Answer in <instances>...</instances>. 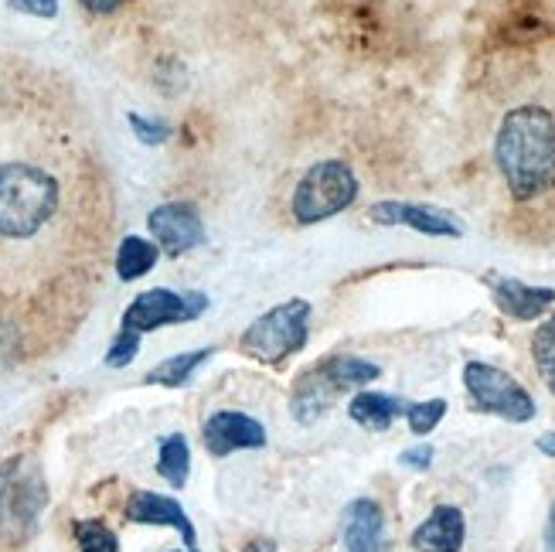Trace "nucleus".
<instances>
[{"mask_svg": "<svg viewBox=\"0 0 555 552\" xmlns=\"http://www.w3.org/2000/svg\"><path fill=\"white\" fill-rule=\"evenodd\" d=\"M249 552H276V545H273V542H256Z\"/></svg>", "mask_w": 555, "mask_h": 552, "instance_id": "obj_30", "label": "nucleus"}, {"mask_svg": "<svg viewBox=\"0 0 555 552\" xmlns=\"http://www.w3.org/2000/svg\"><path fill=\"white\" fill-rule=\"evenodd\" d=\"M409 420V429H413L416 437H429L433 429L440 426V420L447 416V399H426V402H409L405 413Z\"/></svg>", "mask_w": 555, "mask_h": 552, "instance_id": "obj_21", "label": "nucleus"}, {"mask_svg": "<svg viewBox=\"0 0 555 552\" xmlns=\"http://www.w3.org/2000/svg\"><path fill=\"white\" fill-rule=\"evenodd\" d=\"M127 124L133 130V137L140 143H147V147H157V143H167L175 133V127L167 124V119H151V116H143V113H127Z\"/></svg>", "mask_w": 555, "mask_h": 552, "instance_id": "obj_23", "label": "nucleus"}, {"mask_svg": "<svg viewBox=\"0 0 555 552\" xmlns=\"http://www.w3.org/2000/svg\"><path fill=\"white\" fill-rule=\"evenodd\" d=\"M310 314L313 307L304 297L283 300L276 307H270L267 314H259L238 338V348H243L256 362L267 365H280L283 358L304 351L307 338H310Z\"/></svg>", "mask_w": 555, "mask_h": 552, "instance_id": "obj_5", "label": "nucleus"}, {"mask_svg": "<svg viewBox=\"0 0 555 552\" xmlns=\"http://www.w3.org/2000/svg\"><path fill=\"white\" fill-rule=\"evenodd\" d=\"M208 310V297L198 291H167V286H154V291H143L130 300V307L119 318V328L133 331V334H151L167 324H188L198 321Z\"/></svg>", "mask_w": 555, "mask_h": 552, "instance_id": "obj_8", "label": "nucleus"}, {"mask_svg": "<svg viewBox=\"0 0 555 552\" xmlns=\"http://www.w3.org/2000/svg\"><path fill=\"white\" fill-rule=\"evenodd\" d=\"M184 552H198V549H184Z\"/></svg>", "mask_w": 555, "mask_h": 552, "instance_id": "obj_31", "label": "nucleus"}, {"mask_svg": "<svg viewBox=\"0 0 555 552\" xmlns=\"http://www.w3.org/2000/svg\"><path fill=\"white\" fill-rule=\"evenodd\" d=\"M147 229L154 235L157 249H164L167 256H181V253H191L198 249L208 232H205V222H202V211L191 205V202H167V205H157L151 215H147Z\"/></svg>", "mask_w": 555, "mask_h": 552, "instance_id": "obj_9", "label": "nucleus"}, {"mask_svg": "<svg viewBox=\"0 0 555 552\" xmlns=\"http://www.w3.org/2000/svg\"><path fill=\"white\" fill-rule=\"evenodd\" d=\"M157 259H160L157 243H151V239H143V235H127L116 249V277L124 283H133L140 277H147L157 267Z\"/></svg>", "mask_w": 555, "mask_h": 552, "instance_id": "obj_18", "label": "nucleus"}, {"mask_svg": "<svg viewBox=\"0 0 555 552\" xmlns=\"http://www.w3.org/2000/svg\"><path fill=\"white\" fill-rule=\"evenodd\" d=\"M369 219L375 226H405L423 235H437V239H461L464 222L456 219L447 208H433V205H416V202H378L369 208Z\"/></svg>", "mask_w": 555, "mask_h": 552, "instance_id": "obj_10", "label": "nucleus"}, {"mask_svg": "<svg viewBox=\"0 0 555 552\" xmlns=\"http://www.w3.org/2000/svg\"><path fill=\"white\" fill-rule=\"evenodd\" d=\"M464 386L480 413L501 416L508 423H528L535 420V399L515 375H508L488 362H467L464 365Z\"/></svg>", "mask_w": 555, "mask_h": 552, "instance_id": "obj_7", "label": "nucleus"}, {"mask_svg": "<svg viewBox=\"0 0 555 552\" xmlns=\"http://www.w3.org/2000/svg\"><path fill=\"white\" fill-rule=\"evenodd\" d=\"M402 413H405V402L396 399V396H385V393H358L348 402V416L358 426L375 429V434L389 429L396 423V416H402Z\"/></svg>", "mask_w": 555, "mask_h": 552, "instance_id": "obj_16", "label": "nucleus"}, {"mask_svg": "<svg viewBox=\"0 0 555 552\" xmlns=\"http://www.w3.org/2000/svg\"><path fill=\"white\" fill-rule=\"evenodd\" d=\"M354 198H358V178L351 171V164L318 161L297 181L294 198H289V211H294V219L300 226H318L351 208Z\"/></svg>", "mask_w": 555, "mask_h": 552, "instance_id": "obj_6", "label": "nucleus"}, {"mask_svg": "<svg viewBox=\"0 0 555 552\" xmlns=\"http://www.w3.org/2000/svg\"><path fill=\"white\" fill-rule=\"evenodd\" d=\"M494 161L515 202H532L555 188V116L545 106H515L494 137Z\"/></svg>", "mask_w": 555, "mask_h": 552, "instance_id": "obj_1", "label": "nucleus"}, {"mask_svg": "<svg viewBox=\"0 0 555 552\" xmlns=\"http://www.w3.org/2000/svg\"><path fill=\"white\" fill-rule=\"evenodd\" d=\"M157 474L171 488H184L191 477V447L184 434H167L157 450Z\"/></svg>", "mask_w": 555, "mask_h": 552, "instance_id": "obj_19", "label": "nucleus"}, {"mask_svg": "<svg viewBox=\"0 0 555 552\" xmlns=\"http://www.w3.org/2000/svg\"><path fill=\"white\" fill-rule=\"evenodd\" d=\"M382 375V369L369 358L358 355H331L321 365H313L310 372H304L294 386V396H289V410H294V420L310 426L318 423L331 406L341 399L348 389L354 386H369Z\"/></svg>", "mask_w": 555, "mask_h": 552, "instance_id": "obj_3", "label": "nucleus"}, {"mask_svg": "<svg viewBox=\"0 0 555 552\" xmlns=\"http://www.w3.org/2000/svg\"><path fill=\"white\" fill-rule=\"evenodd\" d=\"M127 522L133 525H167V529L181 532L184 549H198V536L195 525H191L188 512L181 509V501L171 495H157V491H133L127 509H124Z\"/></svg>", "mask_w": 555, "mask_h": 552, "instance_id": "obj_13", "label": "nucleus"}, {"mask_svg": "<svg viewBox=\"0 0 555 552\" xmlns=\"http://www.w3.org/2000/svg\"><path fill=\"white\" fill-rule=\"evenodd\" d=\"M488 286H491V297H494L498 310L512 321H539L555 304V286H532L525 280L498 277V273L488 277Z\"/></svg>", "mask_w": 555, "mask_h": 552, "instance_id": "obj_12", "label": "nucleus"}, {"mask_svg": "<svg viewBox=\"0 0 555 552\" xmlns=\"http://www.w3.org/2000/svg\"><path fill=\"white\" fill-rule=\"evenodd\" d=\"M545 552H555V501H552V512L545 522Z\"/></svg>", "mask_w": 555, "mask_h": 552, "instance_id": "obj_28", "label": "nucleus"}, {"mask_svg": "<svg viewBox=\"0 0 555 552\" xmlns=\"http://www.w3.org/2000/svg\"><path fill=\"white\" fill-rule=\"evenodd\" d=\"M215 355V348H198V351H181L175 358H164L160 365H154L147 372V386H164V389H181L188 386L191 378H195V372L208 362V358Z\"/></svg>", "mask_w": 555, "mask_h": 552, "instance_id": "obj_17", "label": "nucleus"}, {"mask_svg": "<svg viewBox=\"0 0 555 552\" xmlns=\"http://www.w3.org/2000/svg\"><path fill=\"white\" fill-rule=\"evenodd\" d=\"M399 464L402 467H413V471H426L433 464V444H420V447H409L399 453Z\"/></svg>", "mask_w": 555, "mask_h": 552, "instance_id": "obj_26", "label": "nucleus"}, {"mask_svg": "<svg viewBox=\"0 0 555 552\" xmlns=\"http://www.w3.org/2000/svg\"><path fill=\"white\" fill-rule=\"evenodd\" d=\"M76 539L82 552H119V539L109 525H103L100 518H82L76 522Z\"/></svg>", "mask_w": 555, "mask_h": 552, "instance_id": "obj_22", "label": "nucleus"}, {"mask_svg": "<svg viewBox=\"0 0 555 552\" xmlns=\"http://www.w3.org/2000/svg\"><path fill=\"white\" fill-rule=\"evenodd\" d=\"M532 358H535V369H539L542 382L555 396V314L548 321H542L539 331L532 334Z\"/></svg>", "mask_w": 555, "mask_h": 552, "instance_id": "obj_20", "label": "nucleus"}, {"mask_svg": "<svg viewBox=\"0 0 555 552\" xmlns=\"http://www.w3.org/2000/svg\"><path fill=\"white\" fill-rule=\"evenodd\" d=\"M137 351H140V334L119 328V334H116L109 351H106V365L109 369H127L133 358H137Z\"/></svg>", "mask_w": 555, "mask_h": 552, "instance_id": "obj_24", "label": "nucleus"}, {"mask_svg": "<svg viewBox=\"0 0 555 552\" xmlns=\"http://www.w3.org/2000/svg\"><path fill=\"white\" fill-rule=\"evenodd\" d=\"M341 539L348 552H389L385 512L372 498H354L341 512Z\"/></svg>", "mask_w": 555, "mask_h": 552, "instance_id": "obj_14", "label": "nucleus"}, {"mask_svg": "<svg viewBox=\"0 0 555 552\" xmlns=\"http://www.w3.org/2000/svg\"><path fill=\"white\" fill-rule=\"evenodd\" d=\"M79 4H82L86 11H92V14H113V11L124 8L127 0H79Z\"/></svg>", "mask_w": 555, "mask_h": 552, "instance_id": "obj_27", "label": "nucleus"}, {"mask_svg": "<svg viewBox=\"0 0 555 552\" xmlns=\"http://www.w3.org/2000/svg\"><path fill=\"white\" fill-rule=\"evenodd\" d=\"M202 440L211 458H229L235 450L267 447V426L238 410H219L202 423Z\"/></svg>", "mask_w": 555, "mask_h": 552, "instance_id": "obj_11", "label": "nucleus"}, {"mask_svg": "<svg viewBox=\"0 0 555 552\" xmlns=\"http://www.w3.org/2000/svg\"><path fill=\"white\" fill-rule=\"evenodd\" d=\"M62 188L38 164H0V239L21 243L38 235L59 211Z\"/></svg>", "mask_w": 555, "mask_h": 552, "instance_id": "obj_2", "label": "nucleus"}, {"mask_svg": "<svg viewBox=\"0 0 555 552\" xmlns=\"http://www.w3.org/2000/svg\"><path fill=\"white\" fill-rule=\"evenodd\" d=\"M464 539H467L464 512L456 505H437L409 542H413L416 552H461Z\"/></svg>", "mask_w": 555, "mask_h": 552, "instance_id": "obj_15", "label": "nucleus"}, {"mask_svg": "<svg viewBox=\"0 0 555 552\" xmlns=\"http://www.w3.org/2000/svg\"><path fill=\"white\" fill-rule=\"evenodd\" d=\"M535 447L545 453V458H555V429H552V434H545V437H539Z\"/></svg>", "mask_w": 555, "mask_h": 552, "instance_id": "obj_29", "label": "nucleus"}, {"mask_svg": "<svg viewBox=\"0 0 555 552\" xmlns=\"http://www.w3.org/2000/svg\"><path fill=\"white\" fill-rule=\"evenodd\" d=\"M11 11L31 14V17H55L59 14V0H8Z\"/></svg>", "mask_w": 555, "mask_h": 552, "instance_id": "obj_25", "label": "nucleus"}, {"mask_svg": "<svg viewBox=\"0 0 555 552\" xmlns=\"http://www.w3.org/2000/svg\"><path fill=\"white\" fill-rule=\"evenodd\" d=\"M48 505V485L38 461L11 458L0 461V542H24Z\"/></svg>", "mask_w": 555, "mask_h": 552, "instance_id": "obj_4", "label": "nucleus"}]
</instances>
